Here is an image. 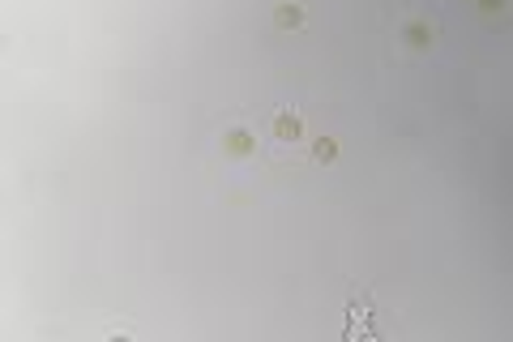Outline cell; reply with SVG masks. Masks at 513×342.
Segmentation results:
<instances>
[{
	"label": "cell",
	"instance_id": "obj_1",
	"mask_svg": "<svg viewBox=\"0 0 513 342\" xmlns=\"http://www.w3.org/2000/svg\"><path fill=\"white\" fill-rule=\"evenodd\" d=\"M270 129H274L278 141H300V137H304V120H300L296 111H282V116L270 120Z\"/></svg>",
	"mask_w": 513,
	"mask_h": 342
},
{
	"label": "cell",
	"instance_id": "obj_2",
	"mask_svg": "<svg viewBox=\"0 0 513 342\" xmlns=\"http://www.w3.org/2000/svg\"><path fill=\"white\" fill-rule=\"evenodd\" d=\"M223 150H227V154H249V150H253V133H249V129H227Z\"/></svg>",
	"mask_w": 513,
	"mask_h": 342
},
{
	"label": "cell",
	"instance_id": "obj_3",
	"mask_svg": "<svg viewBox=\"0 0 513 342\" xmlns=\"http://www.w3.org/2000/svg\"><path fill=\"white\" fill-rule=\"evenodd\" d=\"M274 26H287V30L304 26V9H300V5H278V9H274Z\"/></svg>",
	"mask_w": 513,
	"mask_h": 342
},
{
	"label": "cell",
	"instance_id": "obj_4",
	"mask_svg": "<svg viewBox=\"0 0 513 342\" xmlns=\"http://www.w3.org/2000/svg\"><path fill=\"white\" fill-rule=\"evenodd\" d=\"M312 159H316V163H334V159H338V141H334V137H316V141H312Z\"/></svg>",
	"mask_w": 513,
	"mask_h": 342
},
{
	"label": "cell",
	"instance_id": "obj_5",
	"mask_svg": "<svg viewBox=\"0 0 513 342\" xmlns=\"http://www.w3.org/2000/svg\"><path fill=\"white\" fill-rule=\"evenodd\" d=\"M402 39L415 43V47H424V43H428V26H424V21H411V26L402 30Z\"/></svg>",
	"mask_w": 513,
	"mask_h": 342
},
{
	"label": "cell",
	"instance_id": "obj_6",
	"mask_svg": "<svg viewBox=\"0 0 513 342\" xmlns=\"http://www.w3.org/2000/svg\"><path fill=\"white\" fill-rule=\"evenodd\" d=\"M479 5H483V9H487V13H496V9H501V5H505V0H479Z\"/></svg>",
	"mask_w": 513,
	"mask_h": 342
}]
</instances>
